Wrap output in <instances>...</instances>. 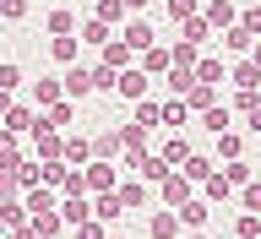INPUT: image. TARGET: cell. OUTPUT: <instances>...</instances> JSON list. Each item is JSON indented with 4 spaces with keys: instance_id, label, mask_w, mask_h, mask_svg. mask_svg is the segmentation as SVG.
<instances>
[{
    "instance_id": "obj_1",
    "label": "cell",
    "mask_w": 261,
    "mask_h": 239,
    "mask_svg": "<svg viewBox=\"0 0 261 239\" xmlns=\"http://www.w3.org/2000/svg\"><path fill=\"white\" fill-rule=\"evenodd\" d=\"M114 196H120V207H125V212L152 207V185H147V179H136V174H125V169H120V179H114Z\"/></svg>"
},
{
    "instance_id": "obj_2",
    "label": "cell",
    "mask_w": 261,
    "mask_h": 239,
    "mask_svg": "<svg viewBox=\"0 0 261 239\" xmlns=\"http://www.w3.org/2000/svg\"><path fill=\"white\" fill-rule=\"evenodd\" d=\"M147 87H152V76H147L142 65H120V71H114V93L125 98V103H136V98H147Z\"/></svg>"
},
{
    "instance_id": "obj_3",
    "label": "cell",
    "mask_w": 261,
    "mask_h": 239,
    "mask_svg": "<svg viewBox=\"0 0 261 239\" xmlns=\"http://www.w3.org/2000/svg\"><path fill=\"white\" fill-rule=\"evenodd\" d=\"M120 38H125V44H130V49H136V55H142V49H147V44H158V28H152V22H147V16H142V11H130V16H125V22H120Z\"/></svg>"
},
{
    "instance_id": "obj_4",
    "label": "cell",
    "mask_w": 261,
    "mask_h": 239,
    "mask_svg": "<svg viewBox=\"0 0 261 239\" xmlns=\"http://www.w3.org/2000/svg\"><path fill=\"white\" fill-rule=\"evenodd\" d=\"M179 228H207L212 223V212H218V207H212V201H207V196H201V191H196L191 196V201H179Z\"/></svg>"
},
{
    "instance_id": "obj_5",
    "label": "cell",
    "mask_w": 261,
    "mask_h": 239,
    "mask_svg": "<svg viewBox=\"0 0 261 239\" xmlns=\"http://www.w3.org/2000/svg\"><path fill=\"white\" fill-rule=\"evenodd\" d=\"M87 196H98V191H114V179H120V163H109V158H93L87 169Z\"/></svg>"
},
{
    "instance_id": "obj_6",
    "label": "cell",
    "mask_w": 261,
    "mask_h": 239,
    "mask_svg": "<svg viewBox=\"0 0 261 239\" xmlns=\"http://www.w3.org/2000/svg\"><path fill=\"white\" fill-rule=\"evenodd\" d=\"M60 93H65V98H76V103H82L87 93H93V82H87V65H82V60H71V65H65V76H60Z\"/></svg>"
},
{
    "instance_id": "obj_7",
    "label": "cell",
    "mask_w": 261,
    "mask_h": 239,
    "mask_svg": "<svg viewBox=\"0 0 261 239\" xmlns=\"http://www.w3.org/2000/svg\"><path fill=\"white\" fill-rule=\"evenodd\" d=\"M0 125H6V130H16V136H28V130L38 125V109H33V103H16V98H11V109L0 114Z\"/></svg>"
},
{
    "instance_id": "obj_8",
    "label": "cell",
    "mask_w": 261,
    "mask_h": 239,
    "mask_svg": "<svg viewBox=\"0 0 261 239\" xmlns=\"http://www.w3.org/2000/svg\"><path fill=\"white\" fill-rule=\"evenodd\" d=\"M191 76L218 87V82H228V60H218V55H207V49H201V55H196V65H191Z\"/></svg>"
},
{
    "instance_id": "obj_9",
    "label": "cell",
    "mask_w": 261,
    "mask_h": 239,
    "mask_svg": "<svg viewBox=\"0 0 261 239\" xmlns=\"http://www.w3.org/2000/svg\"><path fill=\"white\" fill-rule=\"evenodd\" d=\"M147 234H152V239H179V234H185V228H179V212L174 207H158L152 218H147Z\"/></svg>"
},
{
    "instance_id": "obj_10",
    "label": "cell",
    "mask_w": 261,
    "mask_h": 239,
    "mask_svg": "<svg viewBox=\"0 0 261 239\" xmlns=\"http://www.w3.org/2000/svg\"><path fill=\"white\" fill-rule=\"evenodd\" d=\"M201 16L212 22V33H223L228 22H240V6L234 0H201Z\"/></svg>"
},
{
    "instance_id": "obj_11",
    "label": "cell",
    "mask_w": 261,
    "mask_h": 239,
    "mask_svg": "<svg viewBox=\"0 0 261 239\" xmlns=\"http://www.w3.org/2000/svg\"><path fill=\"white\" fill-rule=\"evenodd\" d=\"M169 169H174V163H163V152H142V158L130 163V174H136V179H147V185H158Z\"/></svg>"
},
{
    "instance_id": "obj_12",
    "label": "cell",
    "mask_w": 261,
    "mask_h": 239,
    "mask_svg": "<svg viewBox=\"0 0 261 239\" xmlns=\"http://www.w3.org/2000/svg\"><path fill=\"white\" fill-rule=\"evenodd\" d=\"M218 38H223V49H228V55H250V44H256L261 33H250L245 22H228V28L218 33Z\"/></svg>"
},
{
    "instance_id": "obj_13",
    "label": "cell",
    "mask_w": 261,
    "mask_h": 239,
    "mask_svg": "<svg viewBox=\"0 0 261 239\" xmlns=\"http://www.w3.org/2000/svg\"><path fill=\"white\" fill-rule=\"evenodd\" d=\"M49 55H55L60 65L82 60V38H76V33H49Z\"/></svg>"
},
{
    "instance_id": "obj_14",
    "label": "cell",
    "mask_w": 261,
    "mask_h": 239,
    "mask_svg": "<svg viewBox=\"0 0 261 239\" xmlns=\"http://www.w3.org/2000/svg\"><path fill=\"white\" fill-rule=\"evenodd\" d=\"M179 38H191L196 49H207L212 38H218V33H212V22H207V16L196 11V16H185V22H179Z\"/></svg>"
},
{
    "instance_id": "obj_15",
    "label": "cell",
    "mask_w": 261,
    "mask_h": 239,
    "mask_svg": "<svg viewBox=\"0 0 261 239\" xmlns=\"http://www.w3.org/2000/svg\"><path fill=\"white\" fill-rule=\"evenodd\" d=\"M82 218H93V196H65V201H60V223L76 228Z\"/></svg>"
},
{
    "instance_id": "obj_16",
    "label": "cell",
    "mask_w": 261,
    "mask_h": 239,
    "mask_svg": "<svg viewBox=\"0 0 261 239\" xmlns=\"http://www.w3.org/2000/svg\"><path fill=\"white\" fill-rule=\"evenodd\" d=\"M93 218H98V223H120V218H125L120 196H114V191H98L93 196Z\"/></svg>"
},
{
    "instance_id": "obj_17",
    "label": "cell",
    "mask_w": 261,
    "mask_h": 239,
    "mask_svg": "<svg viewBox=\"0 0 261 239\" xmlns=\"http://www.w3.org/2000/svg\"><path fill=\"white\" fill-rule=\"evenodd\" d=\"M191 120H196V114L185 109V98H179V93H169V98H163V125H169V130L191 125Z\"/></svg>"
},
{
    "instance_id": "obj_18",
    "label": "cell",
    "mask_w": 261,
    "mask_h": 239,
    "mask_svg": "<svg viewBox=\"0 0 261 239\" xmlns=\"http://www.w3.org/2000/svg\"><path fill=\"white\" fill-rule=\"evenodd\" d=\"M212 169H218V163H212V158H207V152H185V163H179V174L191 179V185H201V179H207V174H212Z\"/></svg>"
},
{
    "instance_id": "obj_19",
    "label": "cell",
    "mask_w": 261,
    "mask_h": 239,
    "mask_svg": "<svg viewBox=\"0 0 261 239\" xmlns=\"http://www.w3.org/2000/svg\"><path fill=\"white\" fill-rule=\"evenodd\" d=\"M196 191H201V196H207V201H212V207H223V201H228V196H234V185H228V179H223V174H218V169H212V174H207V179H201V185H196Z\"/></svg>"
},
{
    "instance_id": "obj_20",
    "label": "cell",
    "mask_w": 261,
    "mask_h": 239,
    "mask_svg": "<svg viewBox=\"0 0 261 239\" xmlns=\"http://www.w3.org/2000/svg\"><path fill=\"white\" fill-rule=\"evenodd\" d=\"M228 82H234V87H261V71L250 65V55H234V65H228Z\"/></svg>"
},
{
    "instance_id": "obj_21",
    "label": "cell",
    "mask_w": 261,
    "mask_h": 239,
    "mask_svg": "<svg viewBox=\"0 0 261 239\" xmlns=\"http://www.w3.org/2000/svg\"><path fill=\"white\" fill-rule=\"evenodd\" d=\"M55 98H65L60 93V76H44V82H33V87H28V103H33V109H44V103H55Z\"/></svg>"
},
{
    "instance_id": "obj_22",
    "label": "cell",
    "mask_w": 261,
    "mask_h": 239,
    "mask_svg": "<svg viewBox=\"0 0 261 239\" xmlns=\"http://www.w3.org/2000/svg\"><path fill=\"white\" fill-rule=\"evenodd\" d=\"M142 71H147V76H163V71H169V44H163V38L142 49Z\"/></svg>"
},
{
    "instance_id": "obj_23",
    "label": "cell",
    "mask_w": 261,
    "mask_h": 239,
    "mask_svg": "<svg viewBox=\"0 0 261 239\" xmlns=\"http://www.w3.org/2000/svg\"><path fill=\"white\" fill-rule=\"evenodd\" d=\"M130 120H136V125H163V103H152V98H136V103H130Z\"/></svg>"
},
{
    "instance_id": "obj_24",
    "label": "cell",
    "mask_w": 261,
    "mask_h": 239,
    "mask_svg": "<svg viewBox=\"0 0 261 239\" xmlns=\"http://www.w3.org/2000/svg\"><path fill=\"white\" fill-rule=\"evenodd\" d=\"M76 33H82V38H87V44H98V49H103V44H109V38H114V28H109V22H103V16H87V22H76Z\"/></svg>"
},
{
    "instance_id": "obj_25",
    "label": "cell",
    "mask_w": 261,
    "mask_h": 239,
    "mask_svg": "<svg viewBox=\"0 0 261 239\" xmlns=\"http://www.w3.org/2000/svg\"><path fill=\"white\" fill-rule=\"evenodd\" d=\"M196 120H201L212 136H218V130H228V125H234V109H228V103H212V109H201Z\"/></svg>"
},
{
    "instance_id": "obj_26",
    "label": "cell",
    "mask_w": 261,
    "mask_h": 239,
    "mask_svg": "<svg viewBox=\"0 0 261 239\" xmlns=\"http://www.w3.org/2000/svg\"><path fill=\"white\" fill-rule=\"evenodd\" d=\"M60 158L71 163V169H76V163H87V158H93V142H87V136H65V147H60Z\"/></svg>"
},
{
    "instance_id": "obj_27",
    "label": "cell",
    "mask_w": 261,
    "mask_h": 239,
    "mask_svg": "<svg viewBox=\"0 0 261 239\" xmlns=\"http://www.w3.org/2000/svg\"><path fill=\"white\" fill-rule=\"evenodd\" d=\"M218 174H223L228 185H234V191H240L245 179H256V169H250V163H245V158H223V169H218Z\"/></svg>"
},
{
    "instance_id": "obj_28",
    "label": "cell",
    "mask_w": 261,
    "mask_h": 239,
    "mask_svg": "<svg viewBox=\"0 0 261 239\" xmlns=\"http://www.w3.org/2000/svg\"><path fill=\"white\" fill-rule=\"evenodd\" d=\"M16 158H22V136H16V130H6V125H0V169H11Z\"/></svg>"
},
{
    "instance_id": "obj_29",
    "label": "cell",
    "mask_w": 261,
    "mask_h": 239,
    "mask_svg": "<svg viewBox=\"0 0 261 239\" xmlns=\"http://www.w3.org/2000/svg\"><path fill=\"white\" fill-rule=\"evenodd\" d=\"M218 158H245V136H240L234 125L218 130Z\"/></svg>"
},
{
    "instance_id": "obj_30",
    "label": "cell",
    "mask_w": 261,
    "mask_h": 239,
    "mask_svg": "<svg viewBox=\"0 0 261 239\" xmlns=\"http://www.w3.org/2000/svg\"><path fill=\"white\" fill-rule=\"evenodd\" d=\"M93 16H103V22H109V28H120V22H125V0H93Z\"/></svg>"
},
{
    "instance_id": "obj_31",
    "label": "cell",
    "mask_w": 261,
    "mask_h": 239,
    "mask_svg": "<svg viewBox=\"0 0 261 239\" xmlns=\"http://www.w3.org/2000/svg\"><path fill=\"white\" fill-rule=\"evenodd\" d=\"M130 55H136V49H130L125 38H109V44H103V65H114V71H120V65H130Z\"/></svg>"
},
{
    "instance_id": "obj_32",
    "label": "cell",
    "mask_w": 261,
    "mask_h": 239,
    "mask_svg": "<svg viewBox=\"0 0 261 239\" xmlns=\"http://www.w3.org/2000/svg\"><path fill=\"white\" fill-rule=\"evenodd\" d=\"M93 158H120V130H103V136H93Z\"/></svg>"
},
{
    "instance_id": "obj_33",
    "label": "cell",
    "mask_w": 261,
    "mask_h": 239,
    "mask_svg": "<svg viewBox=\"0 0 261 239\" xmlns=\"http://www.w3.org/2000/svg\"><path fill=\"white\" fill-rule=\"evenodd\" d=\"M87 82H93V93H114V65H87Z\"/></svg>"
},
{
    "instance_id": "obj_34",
    "label": "cell",
    "mask_w": 261,
    "mask_h": 239,
    "mask_svg": "<svg viewBox=\"0 0 261 239\" xmlns=\"http://www.w3.org/2000/svg\"><path fill=\"white\" fill-rule=\"evenodd\" d=\"M185 152H191V142H185V136H179V130H169V142H163V163H185Z\"/></svg>"
},
{
    "instance_id": "obj_35",
    "label": "cell",
    "mask_w": 261,
    "mask_h": 239,
    "mask_svg": "<svg viewBox=\"0 0 261 239\" xmlns=\"http://www.w3.org/2000/svg\"><path fill=\"white\" fill-rule=\"evenodd\" d=\"M256 103H261V87H234V103H228V109H234V114L245 120V114L256 109Z\"/></svg>"
},
{
    "instance_id": "obj_36",
    "label": "cell",
    "mask_w": 261,
    "mask_h": 239,
    "mask_svg": "<svg viewBox=\"0 0 261 239\" xmlns=\"http://www.w3.org/2000/svg\"><path fill=\"white\" fill-rule=\"evenodd\" d=\"M196 55H201V49H196L191 38H174V44H169V65H196Z\"/></svg>"
},
{
    "instance_id": "obj_37",
    "label": "cell",
    "mask_w": 261,
    "mask_h": 239,
    "mask_svg": "<svg viewBox=\"0 0 261 239\" xmlns=\"http://www.w3.org/2000/svg\"><path fill=\"white\" fill-rule=\"evenodd\" d=\"M234 239H261V212H240L234 218Z\"/></svg>"
},
{
    "instance_id": "obj_38",
    "label": "cell",
    "mask_w": 261,
    "mask_h": 239,
    "mask_svg": "<svg viewBox=\"0 0 261 239\" xmlns=\"http://www.w3.org/2000/svg\"><path fill=\"white\" fill-rule=\"evenodd\" d=\"M191 65H169V71H163V87H169V93H185V87H191Z\"/></svg>"
},
{
    "instance_id": "obj_39",
    "label": "cell",
    "mask_w": 261,
    "mask_h": 239,
    "mask_svg": "<svg viewBox=\"0 0 261 239\" xmlns=\"http://www.w3.org/2000/svg\"><path fill=\"white\" fill-rule=\"evenodd\" d=\"M196 11H201V0H169V6H163V16H169L174 28L185 22V16H196Z\"/></svg>"
},
{
    "instance_id": "obj_40",
    "label": "cell",
    "mask_w": 261,
    "mask_h": 239,
    "mask_svg": "<svg viewBox=\"0 0 261 239\" xmlns=\"http://www.w3.org/2000/svg\"><path fill=\"white\" fill-rule=\"evenodd\" d=\"M44 28H49V33H76V11H65V6H60V11H49Z\"/></svg>"
},
{
    "instance_id": "obj_41",
    "label": "cell",
    "mask_w": 261,
    "mask_h": 239,
    "mask_svg": "<svg viewBox=\"0 0 261 239\" xmlns=\"http://www.w3.org/2000/svg\"><path fill=\"white\" fill-rule=\"evenodd\" d=\"M60 196H87V174H82V169H65V179H60Z\"/></svg>"
},
{
    "instance_id": "obj_42",
    "label": "cell",
    "mask_w": 261,
    "mask_h": 239,
    "mask_svg": "<svg viewBox=\"0 0 261 239\" xmlns=\"http://www.w3.org/2000/svg\"><path fill=\"white\" fill-rule=\"evenodd\" d=\"M22 196V179H16V169H0V201H16Z\"/></svg>"
},
{
    "instance_id": "obj_43",
    "label": "cell",
    "mask_w": 261,
    "mask_h": 239,
    "mask_svg": "<svg viewBox=\"0 0 261 239\" xmlns=\"http://www.w3.org/2000/svg\"><path fill=\"white\" fill-rule=\"evenodd\" d=\"M109 234V223H98V218H82L76 223V239H103Z\"/></svg>"
},
{
    "instance_id": "obj_44",
    "label": "cell",
    "mask_w": 261,
    "mask_h": 239,
    "mask_svg": "<svg viewBox=\"0 0 261 239\" xmlns=\"http://www.w3.org/2000/svg\"><path fill=\"white\" fill-rule=\"evenodd\" d=\"M0 87H6V93H16V87H22V71H16L11 60H0Z\"/></svg>"
},
{
    "instance_id": "obj_45",
    "label": "cell",
    "mask_w": 261,
    "mask_h": 239,
    "mask_svg": "<svg viewBox=\"0 0 261 239\" xmlns=\"http://www.w3.org/2000/svg\"><path fill=\"white\" fill-rule=\"evenodd\" d=\"M0 16H6V22H22V16H28V0H0Z\"/></svg>"
},
{
    "instance_id": "obj_46",
    "label": "cell",
    "mask_w": 261,
    "mask_h": 239,
    "mask_svg": "<svg viewBox=\"0 0 261 239\" xmlns=\"http://www.w3.org/2000/svg\"><path fill=\"white\" fill-rule=\"evenodd\" d=\"M240 22H245L250 33H261V0H256V6H245V11H240Z\"/></svg>"
},
{
    "instance_id": "obj_47",
    "label": "cell",
    "mask_w": 261,
    "mask_h": 239,
    "mask_svg": "<svg viewBox=\"0 0 261 239\" xmlns=\"http://www.w3.org/2000/svg\"><path fill=\"white\" fill-rule=\"evenodd\" d=\"M250 65H256V71H261V38H256V44H250Z\"/></svg>"
},
{
    "instance_id": "obj_48",
    "label": "cell",
    "mask_w": 261,
    "mask_h": 239,
    "mask_svg": "<svg viewBox=\"0 0 261 239\" xmlns=\"http://www.w3.org/2000/svg\"><path fill=\"white\" fill-rule=\"evenodd\" d=\"M147 6H152V0H125V11H147Z\"/></svg>"
},
{
    "instance_id": "obj_49",
    "label": "cell",
    "mask_w": 261,
    "mask_h": 239,
    "mask_svg": "<svg viewBox=\"0 0 261 239\" xmlns=\"http://www.w3.org/2000/svg\"><path fill=\"white\" fill-rule=\"evenodd\" d=\"M11 98H16V93H6V87H0V114H6V109H11Z\"/></svg>"
},
{
    "instance_id": "obj_50",
    "label": "cell",
    "mask_w": 261,
    "mask_h": 239,
    "mask_svg": "<svg viewBox=\"0 0 261 239\" xmlns=\"http://www.w3.org/2000/svg\"><path fill=\"white\" fill-rule=\"evenodd\" d=\"M179 239H207V228H185V234H179Z\"/></svg>"
},
{
    "instance_id": "obj_51",
    "label": "cell",
    "mask_w": 261,
    "mask_h": 239,
    "mask_svg": "<svg viewBox=\"0 0 261 239\" xmlns=\"http://www.w3.org/2000/svg\"><path fill=\"white\" fill-rule=\"evenodd\" d=\"M103 239H125V234H103Z\"/></svg>"
},
{
    "instance_id": "obj_52",
    "label": "cell",
    "mask_w": 261,
    "mask_h": 239,
    "mask_svg": "<svg viewBox=\"0 0 261 239\" xmlns=\"http://www.w3.org/2000/svg\"><path fill=\"white\" fill-rule=\"evenodd\" d=\"M0 234H6V218H0Z\"/></svg>"
},
{
    "instance_id": "obj_53",
    "label": "cell",
    "mask_w": 261,
    "mask_h": 239,
    "mask_svg": "<svg viewBox=\"0 0 261 239\" xmlns=\"http://www.w3.org/2000/svg\"><path fill=\"white\" fill-rule=\"evenodd\" d=\"M256 142H261V130H256Z\"/></svg>"
},
{
    "instance_id": "obj_54",
    "label": "cell",
    "mask_w": 261,
    "mask_h": 239,
    "mask_svg": "<svg viewBox=\"0 0 261 239\" xmlns=\"http://www.w3.org/2000/svg\"><path fill=\"white\" fill-rule=\"evenodd\" d=\"M0 60H6V55H0Z\"/></svg>"
}]
</instances>
